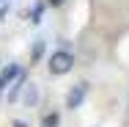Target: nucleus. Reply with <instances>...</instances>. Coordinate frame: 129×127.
I'll use <instances>...</instances> for the list:
<instances>
[{
  "mask_svg": "<svg viewBox=\"0 0 129 127\" xmlns=\"http://www.w3.org/2000/svg\"><path fill=\"white\" fill-rule=\"evenodd\" d=\"M85 91H88L85 83H77V88H72V94L66 97V105H69V108H77L80 102H82V97H85Z\"/></svg>",
  "mask_w": 129,
  "mask_h": 127,
  "instance_id": "nucleus-2",
  "label": "nucleus"
},
{
  "mask_svg": "<svg viewBox=\"0 0 129 127\" xmlns=\"http://www.w3.org/2000/svg\"><path fill=\"white\" fill-rule=\"evenodd\" d=\"M50 3H52V6H60V3H63V0H50Z\"/></svg>",
  "mask_w": 129,
  "mask_h": 127,
  "instance_id": "nucleus-6",
  "label": "nucleus"
},
{
  "mask_svg": "<svg viewBox=\"0 0 129 127\" xmlns=\"http://www.w3.org/2000/svg\"><path fill=\"white\" fill-rule=\"evenodd\" d=\"M41 50H44V42H39V44H36V47H33V61H36V58H39V55H41Z\"/></svg>",
  "mask_w": 129,
  "mask_h": 127,
  "instance_id": "nucleus-4",
  "label": "nucleus"
},
{
  "mask_svg": "<svg viewBox=\"0 0 129 127\" xmlns=\"http://www.w3.org/2000/svg\"><path fill=\"white\" fill-rule=\"evenodd\" d=\"M58 124V116H47V119H44V127H55Z\"/></svg>",
  "mask_w": 129,
  "mask_h": 127,
  "instance_id": "nucleus-5",
  "label": "nucleus"
},
{
  "mask_svg": "<svg viewBox=\"0 0 129 127\" xmlns=\"http://www.w3.org/2000/svg\"><path fill=\"white\" fill-rule=\"evenodd\" d=\"M17 75H19V69H17L14 64H11V66H6V69L0 72V94H3V88H6V83H8L11 77H17Z\"/></svg>",
  "mask_w": 129,
  "mask_h": 127,
  "instance_id": "nucleus-3",
  "label": "nucleus"
},
{
  "mask_svg": "<svg viewBox=\"0 0 129 127\" xmlns=\"http://www.w3.org/2000/svg\"><path fill=\"white\" fill-rule=\"evenodd\" d=\"M72 64H74L72 52L58 50V52H55V55L50 58V72H52V75H66V72L72 69Z\"/></svg>",
  "mask_w": 129,
  "mask_h": 127,
  "instance_id": "nucleus-1",
  "label": "nucleus"
}]
</instances>
